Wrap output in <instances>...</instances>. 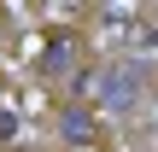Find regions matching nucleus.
<instances>
[{"label":"nucleus","mask_w":158,"mask_h":152,"mask_svg":"<svg viewBox=\"0 0 158 152\" xmlns=\"http://www.w3.org/2000/svg\"><path fill=\"white\" fill-rule=\"evenodd\" d=\"M88 94H106V105L117 111H129L135 100H141V76L135 70H123V64H111V70H100V76H88Z\"/></svg>","instance_id":"nucleus-1"},{"label":"nucleus","mask_w":158,"mask_h":152,"mask_svg":"<svg viewBox=\"0 0 158 152\" xmlns=\"http://www.w3.org/2000/svg\"><path fill=\"white\" fill-rule=\"evenodd\" d=\"M64 135H94V117L70 105V111H64Z\"/></svg>","instance_id":"nucleus-2"}]
</instances>
